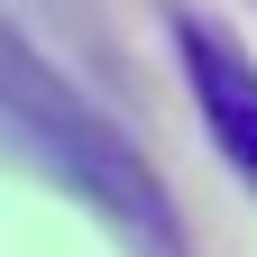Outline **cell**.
<instances>
[{
	"label": "cell",
	"mask_w": 257,
	"mask_h": 257,
	"mask_svg": "<svg viewBox=\"0 0 257 257\" xmlns=\"http://www.w3.org/2000/svg\"><path fill=\"white\" fill-rule=\"evenodd\" d=\"M0 166L64 193V202H83L128 257H184V220H175V193L156 184V166L10 19H0Z\"/></svg>",
	"instance_id": "1"
},
{
	"label": "cell",
	"mask_w": 257,
	"mask_h": 257,
	"mask_svg": "<svg viewBox=\"0 0 257 257\" xmlns=\"http://www.w3.org/2000/svg\"><path fill=\"white\" fill-rule=\"evenodd\" d=\"M166 28H175V64H184V92H193V110H202L211 147L230 156V175L257 193V55H248V37H230V28L202 19V10H166Z\"/></svg>",
	"instance_id": "2"
}]
</instances>
